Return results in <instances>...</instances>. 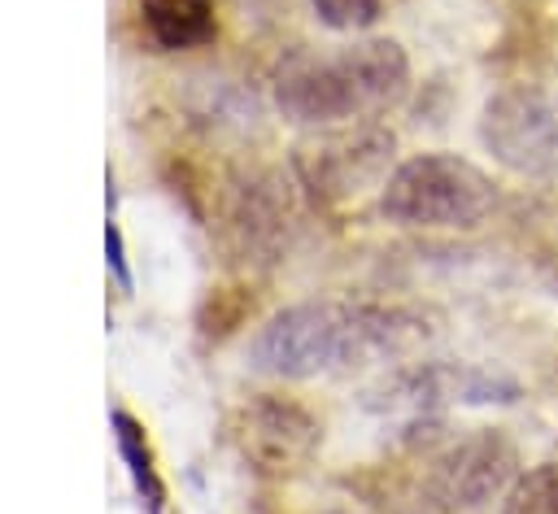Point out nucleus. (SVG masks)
<instances>
[{"label":"nucleus","instance_id":"obj_9","mask_svg":"<svg viewBox=\"0 0 558 514\" xmlns=\"http://www.w3.org/2000/svg\"><path fill=\"white\" fill-rule=\"evenodd\" d=\"M144 30L157 48L179 52V48H201L214 39V0H144L140 9Z\"/></svg>","mask_w":558,"mask_h":514},{"label":"nucleus","instance_id":"obj_8","mask_svg":"<svg viewBox=\"0 0 558 514\" xmlns=\"http://www.w3.org/2000/svg\"><path fill=\"white\" fill-rule=\"evenodd\" d=\"M314 414L283 396H253L231 414V444L257 475H292L318 449Z\"/></svg>","mask_w":558,"mask_h":514},{"label":"nucleus","instance_id":"obj_7","mask_svg":"<svg viewBox=\"0 0 558 514\" xmlns=\"http://www.w3.org/2000/svg\"><path fill=\"white\" fill-rule=\"evenodd\" d=\"M480 135L488 152L514 174H558V96L541 87H510L484 105Z\"/></svg>","mask_w":558,"mask_h":514},{"label":"nucleus","instance_id":"obj_10","mask_svg":"<svg viewBox=\"0 0 558 514\" xmlns=\"http://www.w3.org/2000/svg\"><path fill=\"white\" fill-rule=\"evenodd\" d=\"M113 440H118V453L131 470V484L140 492V501L148 505V514H166V484L157 475V462H153V449L144 440V427L126 414V409H113Z\"/></svg>","mask_w":558,"mask_h":514},{"label":"nucleus","instance_id":"obj_2","mask_svg":"<svg viewBox=\"0 0 558 514\" xmlns=\"http://www.w3.org/2000/svg\"><path fill=\"white\" fill-rule=\"evenodd\" d=\"M410 87V61L392 39H353L336 52L296 48L275 70V105L292 122L327 126L375 118Z\"/></svg>","mask_w":558,"mask_h":514},{"label":"nucleus","instance_id":"obj_5","mask_svg":"<svg viewBox=\"0 0 558 514\" xmlns=\"http://www.w3.org/2000/svg\"><path fill=\"white\" fill-rule=\"evenodd\" d=\"M388 161H392V135L375 122H353V126L323 131V135L305 139L292 157L301 183L327 205L362 196L375 183H388L384 179Z\"/></svg>","mask_w":558,"mask_h":514},{"label":"nucleus","instance_id":"obj_1","mask_svg":"<svg viewBox=\"0 0 558 514\" xmlns=\"http://www.w3.org/2000/svg\"><path fill=\"white\" fill-rule=\"evenodd\" d=\"M432 335L423 314L375 301H305L279 309L248 344V362L279 379H314L388 362Z\"/></svg>","mask_w":558,"mask_h":514},{"label":"nucleus","instance_id":"obj_4","mask_svg":"<svg viewBox=\"0 0 558 514\" xmlns=\"http://www.w3.org/2000/svg\"><path fill=\"white\" fill-rule=\"evenodd\" d=\"M514 466H519V453L510 436L497 427H475L427 457L418 488L432 510H445V514L480 510L519 479Z\"/></svg>","mask_w":558,"mask_h":514},{"label":"nucleus","instance_id":"obj_12","mask_svg":"<svg viewBox=\"0 0 558 514\" xmlns=\"http://www.w3.org/2000/svg\"><path fill=\"white\" fill-rule=\"evenodd\" d=\"M318 22L331 30H366L379 22L384 0H310Z\"/></svg>","mask_w":558,"mask_h":514},{"label":"nucleus","instance_id":"obj_3","mask_svg":"<svg viewBox=\"0 0 558 514\" xmlns=\"http://www.w3.org/2000/svg\"><path fill=\"white\" fill-rule=\"evenodd\" d=\"M497 205L493 179L453 152H423L401 161L379 196V209L397 227H436V231H471Z\"/></svg>","mask_w":558,"mask_h":514},{"label":"nucleus","instance_id":"obj_6","mask_svg":"<svg viewBox=\"0 0 558 514\" xmlns=\"http://www.w3.org/2000/svg\"><path fill=\"white\" fill-rule=\"evenodd\" d=\"M519 383L488 375L480 366H458V362H410L392 370L384 383L366 392L371 409L384 414H410L427 418L445 405H488V401H514Z\"/></svg>","mask_w":558,"mask_h":514},{"label":"nucleus","instance_id":"obj_11","mask_svg":"<svg viewBox=\"0 0 558 514\" xmlns=\"http://www.w3.org/2000/svg\"><path fill=\"white\" fill-rule=\"evenodd\" d=\"M501 514H558V462L523 470L501 501Z\"/></svg>","mask_w":558,"mask_h":514},{"label":"nucleus","instance_id":"obj_13","mask_svg":"<svg viewBox=\"0 0 558 514\" xmlns=\"http://www.w3.org/2000/svg\"><path fill=\"white\" fill-rule=\"evenodd\" d=\"M105 253H109V270H113V279L122 283V287H131V270H126V253H122V231L109 222L105 227Z\"/></svg>","mask_w":558,"mask_h":514}]
</instances>
